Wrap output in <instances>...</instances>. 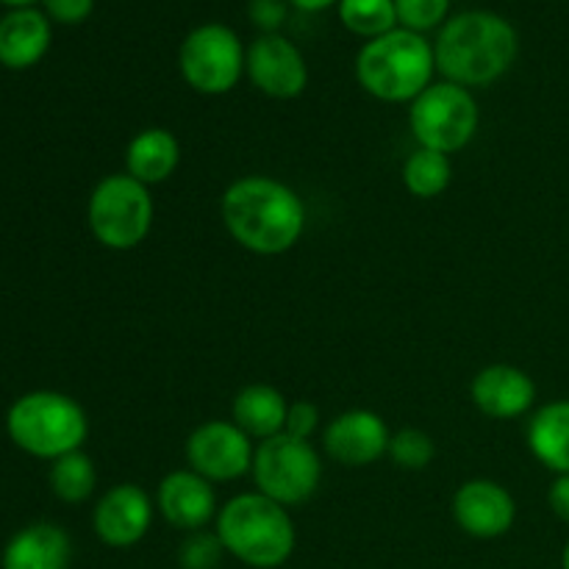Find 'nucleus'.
Instances as JSON below:
<instances>
[{"instance_id": "nucleus-1", "label": "nucleus", "mask_w": 569, "mask_h": 569, "mask_svg": "<svg viewBox=\"0 0 569 569\" xmlns=\"http://www.w3.org/2000/svg\"><path fill=\"white\" fill-rule=\"evenodd\" d=\"M220 220L248 253L281 256L303 239L309 211L289 183L272 176H242L222 192Z\"/></svg>"}, {"instance_id": "nucleus-2", "label": "nucleus", "mask_w": 569, "mask_h": 569, "mask_svg": "<svg viewBox=\"0 0 569 569\" xmlns=\"http://www.w3.org/2000/svg\"><path fill=\"white\" fill-rule=\"evenodd\" d=\"M437 72L465 89L498 83L520 56V33L498 11L467 9L450 17L433 39Z\"/></svg>"}, {"instance_id": "nucleus-3", "label": "nucleus", "mask_w": 569, "mask_h": 569, "mask_svg": "<svg viewBox=\"0 0 569 569\" xmlns=\"http://www.w3.org/2000/svg\"><path fill=\"white\" fill-rule=\"evenodd\" d=\"M214 531L231 559L250 569H278L287 565L298 545L289 509L261 492L233 495L220 506Z\"/></svg>"}, {"instance_id": "nucleus-4", "label": "nucleus", "mask_w": 569, "mask_h": 569, "mask_svg": "<svg viewBox=\"0 0 569 569\" xmlns=\"http://www.w3.org/2000/svg\"><path fill=\"white\" fill-rule=\"evenodd\" d=\"M356 81L381 103H411L437 76V56L428 37L406 28L383 33L361 44L356 56Z\"/></svg>"}, {"instance_id": "nucleus-5", "label": "nucleus", "mask_w": 569, "mask_h": 569, "mask_svg": "<svg viewBox=\"0 0 569 569\" xmlns=\"http://www.w3.org/2000/svg\"><path fill=\"white\" fill-rule=\"evenodd\" d=\"M6 433L22 453L56 461L83 450L89 417L76 398L56 389H33L20 395L6 411Z\"/></svg>"}, {"instance_id": "nucleus-6", "label": "nucleus", "mask_w": 569, "mask_h": 569, "mask_svg": "<svg viewBox=\"0 0 569 569\" xmlns=\"http://www.w3.org/2000/svg\"><path fill=\"white\" fill-rule=\"evenodd\" d=\"M156 203L150 187L122 172L103 176L92 187L87 200V226L94 242L106 250L139 248L153 231Z\"/></svg>"}, {"instance_id": "nucleus-7", "label": "nucleus", "mask_w": 569, "mask_h": 569, "mask_svg": "<svg viewBox=\"0 0 569 569\" xmlns=\"http://www.w3.org/2000/svg\"><path fill=\"white\" fill-rule=\"evenodd\" d=\"M481 109L472 89L450 81H433L409 103V131L417 148L437 153H459L476 139Z\"/></svg>"}, {"instance_id": "nucleus-8", "label": "nucleus", "mask_w": 569, "mask_h": 569, "mask_svg": "<svg viewBox=\"0 0 569 569\" xmlns=\"http://www.w3.org/2000/svg\"><path fill=\"white\" fill-rule=\"evenodd\" d=\"M250 478L256 483V492L276 500L283 509H295V506L309 503L320 489L322 456L311 442L278 433L256 445Z\"/></svg>"}, {"instance_id": "nucleus-9", "label": "nucleus", "mask_w": 569, "mask_h": 569, "mask_svg": "<svg viewBox=\"0 0 569 569\" xmlns=\"http://www.w3.org/2000/svg\"><path fill=\"white\" fill-rule=\"evenodd\" d=\"M248 48L226 22H203L183 37L178 48V70L192 92L220 98L233 92L244 78Z\"/></svg>"}, {"instance_id": "nucleus-10", "label": "nucleus", "mask_w": 569, "mask_h": 569, "mask_svg": "<svg viewBox=\"0 0 569 569\" xmlns=\"http://www.w3.org/2000/svg\"><path fill=\"white\" fill-rule=\"evenodd\" d=\"M187 467L211 483H231L253 470L256 442L233 420H206L183 445Z\"/></svg>"}, {"instance_id": "nucleus-11", "label": "nucleus", "mask_w": 569, "mask_h": 569, "mask_svg": "<svg viewBox=\"0 0 569 569\" xmlns=\"http://www.w3.org/2000/svg\"><path fill=\"white\" fill-rule=\"evenodd\" d=\"M244 76L272 100H295L309 87V64L303 50L283 33H259L248 44Z\"/></svg>"}, {"instance_id": "nucleus-12", "label": "nucleus", "mask_w": 569, "mask_h": 569, "mask_svg": "<svg viewBox=\"0 0 569 569\" xmlns=\"http://www.w3.org/2000/svg\"><path fill=\"white\" fill-rule=\"evenodd\" d=\"M450 515L459 531L472 539H500L515 528L517 500L503 483L492 478H472L453 492Z\"/></svg>"}, {"instance_id": "nucleus-13", "label": "nucleus", "mask_w": 569, "mask_h": 569, "mask_svg": "<svg viewBox=\"0 0 569 569\" xmlns=\"http://www.w3.org/2000/svg\"><path fill=\"white\" fill-rule=\"evenodd\" d=\"M153 515V498L139 483H117L94 503L92 531L106 548L126 550L148 537Z\"/></svg>"}, {"instance_id": "nucleus-14", "label": "nucleus", "mask_w": 569, "mask_h": 569, "mask_svg": "<svg viewBox=\"0 0 569 569\" xmlns=\"http://www.w3.org/2000/svg\"><path fill=\"white\" fill-rule=\"evenodd\" d=\"M387 420L370 409H348L322 431V450L342 467H370L389 453Z\"/></svg>"}, {"instance_id": "nucleus-15", "label": "nucleus", "mask_w": 569, "mask_h": 569, "mask_svg": "<svg viewBox=\"0 0 569 569\" xmlns=\"http://www.w3.org/2000/svg\"><path fill=\"white\" fill-rule=\"evenodd\" d=\"M156 511L167 526L178 528V531H203L209 522L217 520V489L214 483L206 481L194 470L183 467V470L167 472L156 487Z\"/></svg>"}, {"instance_id": "nucleus-16", "label": "nucleus", "mask_w": 569, "mask_h": 569, "mask_svg": "<svg viewBox=\"0 0 569 569\" xmlns=\"http://www.w3.org/2000/svg\"><path fill=\"white\" fill-rule=\"evenodd\" d=\"M470 398L489 420H520L537 403V383L522 367L489 365L472 378Z\"/></svg>"}, {"instance_id": "nucleus-17", "label": "nucleus", "mask_w": 569, "mask_h": 569, "mask_svg": "<svg viewBox=\"0 0 569 569\" xmlns=\"http://www.w3.org/2000/svg\"><path fill=\"white\" fill-rule=\"evenodd\" d=\"M53 22L42 9H9L0 17V64L6 70H31L48 56Z\"/></svg>"}, {"instance_id": "nucleus-18", "label": "nucleus", "mask_w": 569, "mask_h": 569, "mask_svg": "<svg viewBox=\"0 0 569 569\" xmlns=\"http://www.w3.org/2000/svg\"><path fill=\"white\" fill-rule=\"evenodd\" d=\"M72 539L56 522H31L6 542L0 569H70Z\"/></svg>"}, {"instance_id": "nucleus-19", "label": "nucleus", "mask_w": 569, "mask_h": 569, "mask_svg": "<svg viewBox=\"0 0 569 569\" xmlns=\"http://www.w3.org/2000/svg\"><path fill=\"white\" fill-rule=\"evenodd\" d=\"M181 164V142L167 128H142L126 148V172L144 187L170 181Z\"/></svg>"}, {"instance_id": "nucleus-20", "label": "nucleus", "mask_w": 569, "mask_h": 569, "mask_svg": "<svg viewBox=\"0 0 569 569\" xmlns=\"http://www.w3.org/2000/svg\"><path fill=\"white\" fill-rule=\"evenodd\" d=\"M526 442L533 459L556 476L569 472V398L539 406L526 428Z\"/></svg>"}, {"instance_id": "nucleus-21", "label": "nucleus", "mask_w": 569, "mask_h": 569, "mask_svg": "<svg viewBox=\"0 0 569 569\" xmlns=\"http://www.w3.org/2000/svg\"><path fill=\"white\" fill-rule=\"evenodd\" d=\"M289 403L272 383H248L239 389L231 403V420L253 439L256 445L283 433Z\"/></svg>"}, {"instance_id": "nucleus-22", "label": "nucleus", "mask_w": 569, "mask_h": 569, "mask_svg": "<svg viewBox=\"0 0 569 569\" xmlns=\"http://www.w3.org/2000/svg\"><path fill=\"white\" fill-rule=\"evenodd\" d=\"M400 176H403V187L411 198L433 200L448 192L450 181H453V161L437 150L415 148L403 161Z\"/></svg>"}, {"instance_id": "nucleus-23", "label": "nucleus", "mask_w": 569, "mask_h": 569, "mask_svg": "<svg viewBox=\"0 0 569 569\" xmlns=\"http://www.w3.org/2000/svg\"><path fill=\"white\" fill-rule=\"evenodd\" d=\"M48 483L50 492L67 506H81L98 489V470H94V461L89 459L83 450L76 453H67L61 459L50 461L48 470Z\"/></svg>"}, {"instance_id": "nucleus-24", "label": "nucleus", "mask_w": 569, "mask_h": 569, "mask_svg": "<svg viewBox=\"0 0 569 569\" xmlns=\"http://www.w3.org/2000/svg\"><path fill=\"white\" fill-rule=\"evenodd\" d=\"M337 14L339 22H342L353 37L365 39V42L383 37V33L398 28V9H395V0H339Z\"/></svg>"}, {"instance_id": "nucleus-25", "label": "nucleus", "mask_w": 569, "mask_h": 569, "mask_svg": "<svg viewBox=\"0 0 569 569\" xmlns=\"http://www.w3.org/2000/svg\"><path fill=\"white\" fill-rule=\"evenodd\" d=\"M387 456L400 470L420 472L426 467H431L433 459H437V442L422 428H400V431H392Z\"/></svg>"}, {"instance_id": "nucleus-26", "label": "nucleus", "mask_w": 569, "mask_h": 569, "mask_svg": "<svg viewBox=\"0 0 569 569\" xmlns=\"http://www.w3.org/2000/svg\"><path fill=\"white\" fill-rule=\"evenodd\" d=\"M453 0H395L398 26L426 37L428 31H439L450 20Z\"/></svg>"}, {"instance_id": "nucleus-27", "label": "nucleus", "mask_w": 569, "mask_h": 569, "mask_svg": "<svg viewBox=\"0 0 569 569\" xmlns=\"http://www.w3.org/2000/svg\"><path fill=\"white\" fill-rule=\"evenodd\" d=\"M226 548H222L217 531H192L178 548V567L181 569H217L226 559Z\"/></svg>"}, {"instance_id": "nucleus-28", "label": "nucleus", "mask_w": 569, "mask_h": 569, "mask_svg": "<svg viewBox=\"0 0 569 569\" xmlns=\"http://www.w3.org/2000/svg\"><path fill=\"white\" fill-rule=\"evenodd\" d=\"M289 0H248V17L261 33H281L289 20Z\"/></svg>"}, {"instance_id": "nucleus-29", "label": "nucleus", "mask_w": 569, "mask_h": 569, "mask_svg": "<svg viewBox=\"0 0 569 569\" xmlns=\"http://www.w3.org/2000/svg\"><path fill=\"white\" fill-rule=\"evenodd\" d=\"M320 409L315 403H309V400H295V403H289L283 433L295 439H303V442H311V437L320 431Z\"/></svg>"}, {"instance_id": "nucleus-30", "label": "nucleus", "mask_w": 569, "mask_h": 569, "mask_svg": "<svg viewBox=\"0 0 569 569\" xmlns=\"http://www.w3.org/2000/svg\"><path fill=\"white\" fill-rule=\"evenodd\" d=\"M42 11L59 26H81L92 17L94 0H42Z\"/></svg>"}, {"instance_id": "nucleus-31", "label": "nucleus", "mask_w": 569, "mask_h": 569, "mask_svg": "<svg viewBox=\"0 0 569 569\" xmlns=\"http://www.w3.org/2000/svg\"><path fill=\"white\" fill-rule=\"evenodd\" d=\"M548 506L561 522L569 526V472L567 476H556V481L548 489Z\"/></svg>"}, {"instance_id": "nucleus-32", "label": "nucleus", "mask_w": 569, "mask_h": 569, "mask_svg": "<svg viewBox=\"0 0 569 569\" xmlns=\"http://www.w3.org/2000/svg\"><path fill=\"white\" fill-rule=\"evenodd\" d=\"M292 9L306 11V14H320V11H328L331 6H339V0H289Z\"/></svg>"}, {"instance_id": "nucleus-33", "label": "nucleus", "mask_w": 569, "mask_h": 569, "mask_svg": "<svg viewBox=\"0 0 569 569\" xmlns=\"http://www.w3.org/2000/svg\"><path fill=\"white\" fill-rule=\"evenodd\" d=\"M0 3L9 6V9H28L33 3H42V0H0Z\"/></svg>"}, {"instance_id": "nucleus-34", "label": "nucleus", "mask_w": 569, "mask_h": 569, "mask_svg": "<svg viewBox=\"0 0 569 569\" xmlns=\"http://www.w3.org/2000/svg\"><path fill=\"white\" fill-rule=\"evenodd\" d=\"M561 569H569V539H567L565 550H561Z\"/></svg>"}]
</instances>
